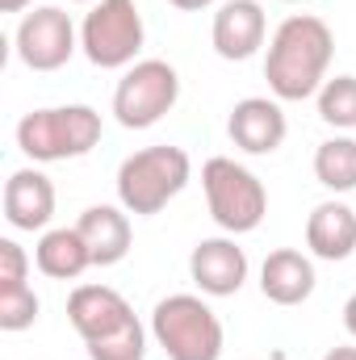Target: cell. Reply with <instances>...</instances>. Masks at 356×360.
<instances>
[{
	"mask_svg": "<svg viewBox=\"0 0 356 360\" xmlns=\"http://www.w3.org/2000/svg\"><path fill=\"white\" fill-rule=\"evenodd\" d=\"M331 59H336L331 25L314 13H289L268 38V55H265L268 92L281 105L319 96V89L327 84Z\"/></svg>",
	"mask_w": 356,
	"mask_h": 360,
	"instance_id": "6da1fadb",
	"label": "cell"
},
{
	"mask_svg": "<svg viewBox=\"0 0 356 360\" xmlns=\"http://www.w3.org/2000/svg\"><path fill=\"white\" fill-rule=\"evenodd\" d=\"M189 180H193L189 151L172 147V143H155V147H143V151H134V155H126L117 164L113 188H117V205L126 214L151 218L168 201H177L189 188Z\"/></svg>",
	"mask_w": 356,
	"mask_h": 360,
	"instance_id": "7a4b0ae2",
	"label": "cell"
},
{
	"mask_svg": "<svg viewBox=\"0 0 356 360\" xmlns=\"http://www.w3.org/2000/svg\"><path fill=\"white\" fill-rule=\"evenodd\" d=\"M151 340L168 360H222L227 331L205 293H168L151 310Z\"/></svg>",
	"mask_w": 356,
	"mask_h": 360,
	"instance_id": "3957f363",
	"label": "cell"
},
{
	"mask_svg": "<svg viewBox=\"0 0 356 360\" xmlns=\"http://www.w3.org/2000/svg\"><path fill=\"white\" fill-rule=\"evenodd\" d=\"M101 113L92 105H51V109H30L17 122V147L34 164H63L80 160L101 143Z\"/></svg>",
	"mask_w": 356,
	"mask_h": 360,
	"instance_id": "277c9868",
	"label": "cell"
},
{
	"mask_svg": "<svg viewBox=\"0 0 356 360\" xmlns=\"http://www.w3.org/2000/svg\"><path fill=\"white\" fill-rule=\"evenodd\" d=\"M201 188L210 218L227 235H252L268 214V188L252 168H243L231 155H214L201 164Z\"/></svg>",
	"mask_w": 356,
	"mask_h": 360,
	"instance_id": "5b68a950",
	"label": "cell"
},
{
	"mask_svg": "<svg viewBox=\"0 0 356 360\" xmlns=\"http://www.w3.org/2000/svg\"><path fill=\"white\" fill-rule=\"evenodd\" d=\"M147 25L134 0H96L80 21V51L101 72H126L139 63Z\"/></svg>",
	"mask_w": 356,
	"mask_h": 360,
	"instance_id": "8992f818",
	"label": "cell"
},
{
	"mask_svg": "<svg viewBox=\"0 0 356 360\" xmlns=\"http://www.w3.org/2000/svg\"><path fill=\"white\" fill-rule=\"evenodd\" d=\"M180 101V76L168 59H139L113 84V117L126 130H151Z\"/></svg>",
	"mask_w": 356,
	"mask_h": 360,
	"instance_id": "52a82bcc",
	"label": "cell"
},
{
	"mask_svg": "<svg viewBox=\"0 0 356 360\" xmlns=\"http://www.w3.org/2000/svg\"><path fill=\"white\" fill-rule=\"evenodd\" d=\"M13 51L30 72H59L80 51V25L59 4H38L34 13L17 21Z\"/></svg>",
	"mask_w": 356,
	"mask_h": 360,
	"instance_id": "ba28073f",
	"label": "cell"
},
{
	"mask_svg": "<svg viewBox=\"0 0 356 360\" xmlns=\"http://www.w3.org/2000/svg\"><path fill=\"white\" fill-rule=\"evenodd\" d=\"M68 323L89 348V344H105L122 335L126 327H134L139 314L113 285H76L68 293Z\"/></svg>",
	"mask_w": 356,
	"mask_h": 360,
	"instance_id": "9c48e42d",
	"label": "cell"
},
{
	"mask_svg": "<svg viewBox=\"0 0 356 360\" xmlns=\"http://www.w3.org/2000/svg\"><path fill=\"white\" fill-rule=\"evenodd\" d=\"M248 252L235 243V235H214L201 239L189 252V281L205 297H235L248 285Z\"/></svg>",
	"mask_w": 356,
	"mask_h": 360,
	"instance_id": "30bf717a",
	"label": "cell"
},
{
	"mask_svg": "<svg viewBox=\"0 0 356 360\" xmlns=\"http://www.w3.org/2000/svg\"><path fill=\"white\" fill-rule=\"evenodd\" d=\"M268 38V17L260 0H222L214 8V25H210V42L218 51V59L227 63H243L252 59Z\"/></svg>",
	"mask_w": 356,
	"mask_h": 360,
	"instance_id": "8fae6325",
	"label": "cell"
},
{
	"mask_svg": "<svg viewBox=\"0 0 356 360\" xmlns=\"http://www.w3.org/2000/svg\"><path fill=\"white\" fill-rule=\"evenodd\" d=\"M227 134L243 155H272V151H281L289 122H285V109L276 96H243V101H235V109L227 117Z\"/></svg>",
	"mask_w": 356,
	"mask_h": 360,
	"instance_id": "7c38bea8",
	"label": "cell"
},
{
	"mask_svg": "<svg viewBox=\"0 0 356 360\" xmlns=\"http://www.w3.org/2000/svg\"><path fill=\"white\" fill-rule=\"evenodd\" d=\"M55 218V184L42 168H17L4 180V222L13 231H51Z\"/></svg>",
	"mask_w": 356,
	"mask_h": 360,
	"instance_id": "4fadbf2b",
	"label": "cell"
},
{
	"mask_svg": "<svg viewBox=\"0 0 356 360\" xmlns=\"http://www.w3.org/2000/svg\"><path fill=\"white\" fill-rule=\"evenodd\" d=\"M306 252L314 260H327V264H340L356 252V210L348 201L331 197V201H319L306 218Z\"/></svg>",
	"mask_w": 356,
	"mask_h": 360,
	"instance_id": "5bb4252c",
	"label": "cell"
},
{
	"mask_svg": "<svg viewBox=\"0 0 356 360\" xmlns=\"http://www.w3.org/2000/svg\"><path fill=\"white\" fill-rule=\"evenodd\" d=\"M314 285H319V276H314V256L310 252L276 248L260 264V293L272 306H302L314 293Z\"/></svg>",
	"mask_w": 356,
	"mask_h": 360,
	"instance_id": "9a60e30c",
	"label": "cell"
},
{
	"mask_svg": "<svg viewBox=\"0 0 356 360\" xmlns=\"http://www.w3.org/2000/svg\"><path fill=\"white\" fill-rule=\"evenodd\" d=\"M76 231L84 235L92 252V269H113L130 256L134 231H130V214L122 205H89L76 218Z\"/></svg>",
	"mask_w": 356,
	"mask_h": 360,
	"instance_id": "2e32d148",
	"label": "cell"
},
{
	"mask_svg": "<svg viewBox=\"0 0 356 360\" xmlns=\"http://www.w3.org/2000/svg\"><path fill=\"white\" fill-rule=\"evenodd\" d=\"M34 264L51 281H80L92 269V252L76 226H51L34 243Z\"/></svg>",
	"mask_w": 356,
	"mask_h": 360,
	"instance_id": "e0dca14e",
	"label": "cell"
},
{
	"mask_svg": "<svg viewBox=\"0 0 356 360\" xmlns=\"http://www.w3.org/2000/svg\"><path fill=\"white\" fill-rule=\"evenodd\" d=\"M314 180L327 193H352L356 188V139L352 134H336L323 139L314 147Z\"/></svg>",
	"mask_w": 356,
	"mask_h": 360,
	"instance_id": "ac0fdd59",
	"label": "cell"
},
{
	"mask_svg": "<svg viewBox=\"0 0 356 360\" xmlns=\"http://www.w3.org/2000/svg\"><path fill=\"white\" fill-rule=\"evenodd\" d=\"M314 105H319V117L331 130H340V134L356 130V76H327Z\"/></svg>",
	"mask_w": 356,
	"mask_h": 360,
	"instance_id": "d6986e66",
	"label": "cell"
},
{
	"mask_svg": "<svg viewBox=\"0 0 356 360\" xmlns=\"http://www.w3.org/2000/svg\"><path fill=\"white\" fill-rule=\"evenodd\" d=\"M42 314V302L30 281L21 285H0V331H30Z\"/></svg>",
	"mask_w": 356,
	"mask_h": 360,
	"instance_id": "ffe728a7",
	"label": "cell"
},
{
	"mask_svg": "<svg viewBox=\"0 0 356 360\" xmlns=\"http://www.w3.org/2000/svg\"><path fill=\"white\" fill-rule=\"evenodd\" d=\"M147 340H151V327L134 323L105 344H89L84 352H89V360H147Z\"/></svg>",
	"mask_w": 356,
	"mask_h": 360,
	"instance_id": "44dd1931",
	"label": "cell"
},
{
	"mask_svg": "<svg viewBox=\"0 0 356 360\" xmlns=\"http://www.w3.org/2000/svg\"><path fill=\"white\" fill-rule=\"evenodd\" d=\"M30 281V256L17 239H0V285H21Z\"/></svg>",
	"mask_w": 356,
	"mask_h": 360,
	"instance_id": "7402d4cb",
	"label": "cell"
},
{
	"mask_svg": "<svg viewBox=\"0 0 356 360\" xmlns=\"http://www.w3.org/2000/svg\"><path fill=\"white\" fill-rule=\"evenodd\" d=\"M344 331H348V335L356 340V293L348 297V302H344Z\"/></svg>",
	"mask_w": 356,
	"mask_h": 360,
	"instance_id": "603a6c76",
	"label": "cell"
},
{
	"mask_svg": "<svg viewBox=\"0 0 356 360\" xmlns=\"http://www.w3.org/2000/svg\"><path fill=\"white\" fill-rule=\"evenodd\" d=\"M172 8H180V13H201V8H210L214 0H168Z\"/></svg>",
	"mask_w": 356,
	"mask_h": 360,
	"instance_id": "cb8c5ba5",
	"label": "cell"
},
{
	"mask_svg": "<svg viewBox=\"0 0 356 360\" xmlns=\"http://www.w3.org/2000/svg\"><path fill=\"white\" fill-rule=\"evenodd\" d=\"M323 360H356V344H340V348H331Z\"/></svg>",
	"mask_w": 356,
	"mask_h": 360,
	"instance_id": "d4e9b609",
	"label": "cell"
},
{
	"mask_svg": "<svg viewBox=\"0 0 356 360\" xmlns=\"http://www.w3.org/2000/svg\"><path fill=\"white\" fill-rule=\"evenodd\" d=\"M34 0H0V13H25Z\"/></svg>",
	"mask_w": 356,
	"mask_h": 360,
	"instance_id": "484cf974",
	"label": "cell"
},
{
	"mask_svg": "<svg viewBox=\"0 0 356 360\" xmlns=\"http://www.w3.org/2000/svg\"><path fill=\"white\" fill-rule=\"evenodd\" d=\"M68 4H96V0H68Z\"/></svg>",
	"mask_w": 356,
	"mask_h": 360,
	"instance_id": "4316f807",
	"label": "cell"
},
{
	"mask_svg": "<svg viewBox=\"0 0 356 360\" xmlns=\"http://www.w3.org/2000/svg\"><path fill=\"white\" fill-rule=\"evenodd\" d=\"M285 4H310V0H285Z\"/></svg>",
	"mask_w": 356,
	"mask_h": 360,
	"instance_id": "83f0119b",
	"label": "cell"
}]
</instances>
